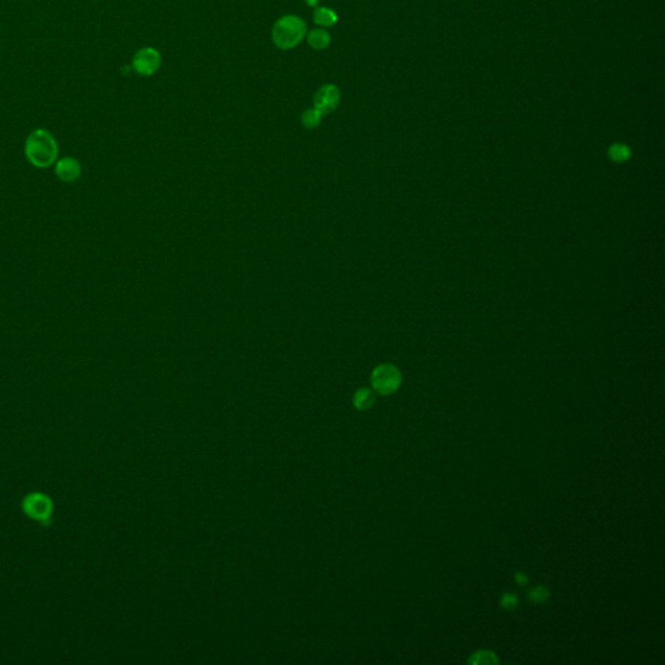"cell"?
<instances>
[{"label":"cell","instance_id":"9a60e30c","mask_svg":"<svg viewBox=\"0 0 665 665\" xmlns=\"http://www.w3.org/2000/svg\"><path fill=\"white\" fill-rule=\"evenodd\" d=\"M517 603H519V600H517V597L515 594L506 593V594L501 595V606L507 611H512L513 608L517 607Z\"/></svg>","mask_w":665,"mask_h":665},{"label":"cell","instance_id":"4fadbf2b","mask_svg":"<svg viewBox=\"0 0 665 665\" xmlns=\"http://www.w3.org/2000/svg\"><path fill=\"white\" fill-rule=\"evenodd\" d=\"M324 116L321 112H318L316 108H312V109H308L306 111L303 115H302V124L304 125V127L307 129H313L320 124L321 121V117Z\"/></svg>","mask_w":665,"mask_h":665},{"label":"cell","instance_id":"7a4b0ae2","mask_svg":"<svg viewBox=\"0 0 665 665\" xmlns=\"http://www.w3.org/2000/svg\"><path fill=\"white\" fill-rule=\"evenodd\" d=\"M307 34V25L298 16H283L279 19L272 31L274 45L281 49L297 47Z\"/></svg>","mask_w":665,"mask_h":665},{"label":"cell","instance_id":"5b68a950","mask_svg":"<svg viewBox=\"0 0 665 665\" xmlns=\"http://www.w3.org/2000/svg\"><path fill=\"white\" fill-rule=\"evenodd\" d=\"M160 65V54L151 47L139 49L133 58V69L141 76H152Z\"/></svg>","mask_w":665,"mask_h":665},{"label":"cell","instance_id":"52a82bcc","mask_svg":"<svg viewBox=\"0 0 665 665\" xmlns=\"http://www.w3.org/2000/svg\"><path fill=\"white\" fill-rule=\"evenodd\" d=\"M55 174L63 182H75L81 175V164L73 157H63L55 162Z\"/></svg>","mask_w":665,"mask_h":665},{"label":"cell","instance_id":"8fae6325","mask_svg":"<svg viewBox=\"0 0 665 665\" xmlns=\"http://www.w3.org/2000/svg\"><path fill=\"white\" fill-rule=\"evenodd\" d=\"M375 400H376L375 394L369 389H360L354 396V405L357 409H361V411L370 408L375 403Z\"/></svg>","mask_w":665,"mask_h":665},{"label":"cell","instance_id":"5bb4252c","mask_svg":"<svg viewBox=\"0 0 665 665\" xmlns=\"http://www.w3.org/2000/svg\"><path fill=\"white\" fill-rule=\"evenodd\" d=\"M549 598V590L545 586H535V588H531V591L528 593V599L535 603V604H540V603H543L546 602L547 599Z\"/></svg>","mask_w":665,"mask_h":665},{"label":"cell","instance_id":"9c48e42d","mask_svg":"<svg viewBox=\"0 0 665 665\" xmlns=\"http://www.w3.org/2000/svg\"><path fill=\"white\" fill-rule=\"evenodd\" d=\"M309 46L315 49H324L330 45V36L328 31L322 29H315L309 31L308 36Z\"/></svg>","mask_w":665,"mask_h":665},{"label":"cell","instance_id":"2e32d148","mask_svg":"<svg viewBox=\"0 0 665 665\" xmlns=\"http://www.w3.org/2000/svg\"><path fill=\"white\" fill-rule=\"evenodd\" d=\"M515 579H516V582H517L519 585H526V582H528V576H526V574H524V573H521V572H519V573H516Z\"/></svg>","mask_w":665,"mask_h":665},{"label":"cell","instance_id":"3957f363","mask_svg":"<svg viewBox=\"0 0 665 665\" xmlns=\"http://www.w3.org/2000/svg\"><path fill=\"white\" fill-rule=\"evenodd\" d=\"M21 508L24 513L40 525L47 526L51 524V517L54 513V501L49 495L43 492H30L24 499Z\"/></svg>","mask_w":665,"mask_h":665},{"label":"cell","instance_id":"ba28073f","mask_svg":"<svg viewBox=\"0 0 665 665\" xmlns=\"http://www.w3.org/2000/svg\"><path fill=\"white\" fill-rule=\"evenodd\" d=\"M336 12L325 7H318L313 12V21L320 26H333L337 22Z\"/></svg>","mask_w":665,"mask_h":665},{"label":"cell","instance_id":"7c38bea8","mask_svg":"<svg viewBox=\"0 0 665 665\" xmlns=\"http://www.w3.org/2000/svg\"><path fill=\"white\" fill-rule=\"evenodd\" d=\"M468 663L473 665L498 664L499 659L492 651H478L471 656Z\"/></svg>","mask_w":665,"mask_h":665},{"label":"cell","instance_id":"6da1fadb","mask_svg":"<svg viewBox=\"0 0 665 665\" xmlns=\"http://www.w3.org/2000/svg\"><path fill=\"white\" fill-rule=\"evenodd\" d=\"M58 148L55 138L45 129L31 132L25 141V156L36 168H49L58 159Z\"/></svg>","mask_w":665,"mask_h":665},{"label":"cell","instance_id":"277c9868","mask_svg":"<svg viewBox=\"0 0 665 665\" xmlns=\"http://www.w3.org/2000/svg\"><path fill=\"white\" fill-rule=\"evenodd\" d=\"M372 386L378 394L390 396L396 393L402 384V375L393 364H381L372 372Z\"/></svg>","mask_w":665,"mask_h":665},{"label":"cell","instance_id":"8992f818","mask_svg":"<svg viewBox=\"0 0 665 665\" xmlns=\"http://www.w3.org/2000/svg\"><path fill=\"white\" fill-rule=\"evenodd\" d=\"M339 99L341 94L337 87L334 85H325L316 93L313 99V108H316L322 115H327L337 108Z\"/></svg>","mask_w":665,"mask_h":665},{"label":"cell","instance_id":"30bf717a","mask_svg":"<svg viewBox=\"0 0 665 665\" xmlns=\"http://www.w3.org/2000/svg\"><path fill=\"white\" fill-rule=\"evenodd\" d=\"M608 156H609V159H611L612 162L621 164V163H625V162H627V160L632 157V151H630V148H629L627 145L615 143V145H612L609 147Z\"/></svg>","mask_w":665,"mask_h":665}]
</instances>
